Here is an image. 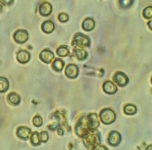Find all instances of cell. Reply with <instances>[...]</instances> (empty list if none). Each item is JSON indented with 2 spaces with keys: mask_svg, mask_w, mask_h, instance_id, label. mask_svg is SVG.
Here are the masks:
<instances>
[{
  "mask_svg": "<svg viewBox=\"0 0 152 150\" xmlns=\"http://www.w3.org/2000/svg\"><path fill=\"white\" fill-rule=\"evenodd\" d=\"M84 143L85 145L89 147H95L100 143V136L97 135V133H92L87 134V136H84Z\"/></svg>",
  "mask_w": 152,
  "mask_h": 150,
  "instance_id": "4",
  "label": "cell"
},
{
  "mask_svg": "<svg viewBox=\"0 0 152 150\" xmlns=\"http://www.w3.org/2000/svg\"><path fill=\"white\" fill-rule=\"evenodd\" d=\"M9 87V83L5 77H0V93L7 92Z\"/></svg>",
  "mask_w": 152,
  "mask_h": 150,
  "instance_id": "21",
  "label": "cell"
},
{
  "mask_svg": "<svg viewBox=\"0 0 152 150\" xmlns=\"http://www.w3.org/2000/svg\"><path fill=\"white\" fill-rule=\"evenodd\" d=\"M152 20H150V21H149V22L148 23V25H149V27L151 30H152Z\"/></svg>",
  "mask_w": 152,
  "mask_h": 150,
  "instance_id": "32",
  "label": "cell"
},
{
  "mask_svg": "<svg viewBox=\"0 0 152 150\" xmlns=\"http://www.w3.org/2000/svg\"><path fill=\"white\" fill-rule=\"evenodd\" d=\"M2 1L5 4L10 5V4H11L13 3V0H2Z\"/></svg>",
  "mask_w": 152,
  "mask_h": 150,
  "instance_id": "30",
  "label": "cell"
},
{
  "mask_svg": "<svg viewBox=\"0 0 152 150\" xmlns=\"http://www.w3.org/2000/svg\"><path fill=\"white\" fill-rule=\"evenodd\" d=\"M152 150V147L151 145L148 146L146 148V150Z\"/></svg>",
  "mask_w": 152,
  "mask_h": 150,
  "instance_id": "33",
  "label": "cell"
},
{
  "mask_svg": "<svg viewBox=\"0 0 152 150\" xmlns=\"http://www.w3.org/2000/svg\"><path fill=\"white\" fill-rule=\"evenodd\" d=\"M74 53L77 59L81 61L86 60L88 57L87 52L84 49H76L74 51Z\"/></svg>",
  "mask_w": 152,
  "mask_h": 150,
  "instance_id": "19",
  "label": "cell"
},
{
  "mask_svg": "<svg viewBox=\"0 0 152 150\" xmlns=\"http://www.w3.org/2000/svg\"><path fill=\"white\" fill-rule=\"evenodd\" d=\"M40 141L42 142L46 143L48 139V133L46 131H42L40 134Z\"/></svg>",
  "mask_w": 152,
  "mask_h": 150,
  "instance_id": "28",
  "label": "cell"
},
{
  "mask_svg": "<svg viewBox=\"0 0 152 150\" xmlns=\"http://www.w3.org/2000/svg\"><path fill=\"white\" fill-rule=\"evenodd\" d=\"M119 5L123 9H128L132 7L134 0H118Z\"/></svg>",
  "mask_w": 152,
  "mask_h": 150,
  "instance_id": "24",
  "label": "cell"
},
{
  "mask_svg": "<svg viewBox=\"0 0 152 150\" xmlns=\"http://www.w3.org/2000/svg\"><path fill=\"white\" fill-rule=\"evenodd\" d=\"M113 80L119 87H124L129 82V79L124 73L118 72L114 75Z\"/></svg>",
  "mask_w": 152,
  "mask_h": 150,
  "instance_id": "5",
  "label": "cell"
},
{
  "mask_svg": "<svg viewBox=\"0 0 152 150\" xmlns=\"http://www.w3.org/2000/svg\"><path fill=\"white\" fill-rule=\"evenodd\" d=\"M56 54L60 57H66L69 54V49L67 46H62L57 49Z\"/></svg>",
  "mask_w": 152,
  "mask_h": 150,
  "instance_id": "22",
  "label": "cell"
},
{
  "mask_svg": "<svg viewBox=\"0 0 152 150\" xmlns=\"http://www.w3.org/2000/svg\"><path fill=\"white\" fill-rule=\"evenodd\" d=\"M124 111L125 114L132 116V115H134L136 113L137 108L133 105L128 104V105H126L125 106Z\"/></svg>",
  "mask_w": 152,
  "mask_h": 150,
  "instance_id": "20",
  "label": "cell"
},
{
  "mask_svg": "<svg viewBox=\"0 0 152 150\" xmlns=\"http://www.w3.org/2000/svg\"><path fill=\"white\" fill-rule=\"evenodd\" d=\"M121 140V136L120 134L115 131H113L110 133L108 138L109 144L113 147L118 146L120 143Z\"/></svg>",
  "mask_w": 152,
  "mask_h": 150,
  "instance_id": "7",
  "label": "cell"
},
{
  "mask_svg": "<svg viewBox=\"0 0 152 150\" xmlns=\"http://www.w3.org/2000/svg\"><path fill=\"white\" fill-rule=\"evenodd\" d=\"M17 58L18 61L20 63L25 64L30 60V55L26 51H21L18 53Z\"/></svg>",
  "mask_w": 152,
  "mask_h": 150,
  "instance_id": "16",
  "label": "cell"
},
{
  "mask_svg": "<svg viewBox=\"0 0 152 150\" xmlns=\"http://www.w3.org/2000/svg\"><path fill=\"white\" fill-rule=\"evenodd\" d=\"M87 124L89 129L95 130L99 126V121L98 120V117L96 114L91 113L87 117Z\"/></svg>",
  "mask_w": 152,
  "mask_h": 150,
  "instance_id": "8",
  "label": "cell"
},
{
  "mask_svg": "<svg viewBox=\"0 0 152 150\" xmlns=\"http://www.w3.org/2000/svg\"><path fill=\"white\" fill-rule=\"evenodd\" d=\"M95 25V21L91 18H87L84 20L82 23V28L86 31H91L94 30Z\"/></svg>",
  "mask_w": 152,
  "mask_h": 150,
  "instance_id": "14",
  "label": "cell"
},
{
  "mask_svg": "<svg viewBox=\"0 0 152 150\" xmlns=\"http://www.w3.org/2000/svg\"><path fill=\"white\" fill-rule=\"evenodd\" d=\"M55 28L54 23L51 20H46L44 22L42 25V31L46 34L51 33Z\"/></svg>",
  "mask_w": 152,
  "mask_h": 150,
  "instance_id": "15",
  "label": "cell"
},
{
  "mask_svg": "<svg viewBox=\"0 0 152 150\" xmlns=\"http://www.w3.org/2000/svg\"><path fill=\"white\" fill-rule=\"evenodd\" d=\"M7 99L12 105H15V106L18 105L21 101V98L20 95L14 92H12L8 95Z\"/></svg>",
  "mask_w": 152,
  "mask_h": 150,
  "instance_id": "17",
  "label": "cell"
},
{
  "mask_svg": "<svg viewBox=\"0 0 152 150\" xmlns=\"http://www.w3.org/2000/svg\"><path fill=\"white\" fill-rule=\"evenodd\" d=\"M93 150H108V149L105 147L104 146H99L97 145L96 146H95V147L93 148Z\"/></svg>",
  "mask_w": 152,
  "mask_h": 150,
  "instance_id": "29",
  "label": "cell"
},
{
  "mask_svg": "<svg viewBox=\"0 0 152 150\" xmlns=\"http://www.w3.org/2000/svg\"><path fill=\"white\" fill-rule=\"evenodd\" d=\"M58 20L61 22H66L69 20V17L67 14L62 13L59 14Z\"/></svg>",
  "mask_w": 152,
  "mask_h": 150,
  "instance_id": "27",
  "label": "cell"
},
{
  "mask_svg": "<svg viewBox=\"0 0 152 150\" xmlns=\"http://www.w3.org/2000/svg\"><path fill=\"white\" fill-rule=\"evenodd\" d=\"M31 143L32 145L37 146L41 144V141L39 136V134L37 132H34L31 136Z\"/></svg>",
  "mask_w": 152,
  "mask_h": 150,
  "instance_id": "23",
  "label": "cell"
},
{
  "mask_svg": "<svg viewBox=\"0 0 152 150\" xmlns=\"http://www.w3.org/2000/svg\"><path fill=\"white\" fill-rule=\"evenodd\" d=\"M28 33L24 30H17L14 34V40L17 43L20 44L25 43L28 41Z\"/></svg>",
  "mask_w": 152,
  "mask_h": 150,
  "instance_id": "6",
  "label": "cell"
},
{
  "mask_svg": "<svg viewBox=\"0 0 152 150\" xmlns=\"http://www.w3.org/2000/svg\"><path fill=\"white\" fill-rule=\"evenodd\" d=\"M64 66V62L61 59H56L54 61H53L52 64V68L56 72H61L62 71Z\"/></svg>",
  "mask_w": 152,
  "mask_h": 150,
  "instance_id": "18",
  "label": "cell"
},
{
  "mask_svg": "<svg viewBox=\"0 0 152 150\" xmlns=\"http://www.w3.org/2000/svg\"><path fill=\"white\" fill-rule=\"evenodd\" d=\"M39 58L42 61L46 64L50 63L54 58V54L50 50L46 49L42 51L39 55Z\"/></svg>",
  "mask_w": 152,
  "mask_h": 150,
  "instance_id": "10",
  "label": "cell"
},
{
  "mask_svg": "<svg viewBox=\"0 0 152 150\" xmlns=\"http://www.w3.org/2000/svg\"><path fill=\"white\" fill-rule=\"evenodd\" d=\"M33 123L35 127L41 126L43 123V119L41 117L39 116H35L33 119Z\"/></svg>",
  "mask_w": 152,
  "mask_h": 150,
  "instance_id": "26",
  "label": "cell"
},
{
  "mask_svg": "<svg viewBox=\"0 0 152 150\" xmlns=\"http://www.w3.org/2000/svg\"><path fill=\"white\" fill-rule=\"evenodd\" d=\"M53 8L51 5L48 2L42 3L39 7V12L42 16L47 17L51 13Z\"/></svg>",
  "mask_w": 152,
  "mask_h": 150,
  "instance_id": "12",
  "label": "cell"
},
{
  "mask_svg": "<svg viewBox=\"0 0 152 150\" xmlns=\"http://www.w3.org/2000/svg\"><path fill=\"white\" fill-rule=\"evenodd\" d=\"M58 133L59 135H62L63 134V131L62 129H61V128H59L58 129Z\"/></svg>",
  "mask_w": 152,
  "mask_h": 150,
  "instance_id": "31",
  "label": "cell"
},
{
  "mask_svg": "<svg viewBox=\"0 0 152 150\" xmlns=\"http://www.w3.org/2000/svg\"><path fill=\"white\" fill-rule=\"evenodd\" d=\"M30 133H31V130L28 127H24V126L20 127L17 130V136L23 140L28 139Z\"/></svg>",
  "mask_w": 152,
  "mask_h": 150,
  "instance_id": "13",
  "label": "cell"
},
{
  "mask_svg": "<svg viewBox=\"0 0 152 150\" xmlns=\"http://www.w3.org/2000/svg\"><path fill=\"white\" fill-rule=\"evenodd\" d=\"M103 89L105 93L113 95L116 92L118 88L113 82L111 81H107L103 85Z\"/></svg>",
  "mask_w": 152,
  "mask_h": 150,
  "instance_id": "11",
  "label": "cell"
},
{
  "mask_svg": "<svg viewBox=\"0 0 152 150\" xmlns=\"http://www.w3.org/2000/svg\"><path fill=\"white\" fill-rule=\"evenodd\" d=\"M89 130L86 117H82L76 124L75 127L76 134L80 137L83 138L88 134Z\"/></svg>",
  "mask_w": 152,
  "mask_h": 150,
  "instance_id": "1",
  "label": "cell"
},
{
  "mask_svg": "<svg viewBox=\"0 0 152 150\" xmlns=\"http://www.w3.org/2000/svg\"><path fill=\"white\" fill-rule=\"evenodd\" d=\"M143 16L146 19H150L152 17V7H146L143 10Z\"/></svg>",
  "mask_w": 152,
  "mask_h": 150,
  "instance_id": "25",
  "label": "cell"
},
{
  "mask_svg": "<svg viewBox=\"0 0 152 150\" xmlns=\"http://www.w3.org/2000/svg\"><path fill=\"white\" fill-rule=\"evenodd\" d=\"M72 45L82 47H89L91 44L90 38L88 36L82 33H77L75 34L74 40L72 42Z\"/></svg>",
  "mask_w": 152,
  "mask_h": 150,
  "instance_id": "3",
  "label": "cell"
},
{
  "mask_svg": "<svg viewBox=\"0 0 152 150\" xmlns=\"http://www.w3.org/2000/svg\"><path fill=\"white\" fill-rule=\"evenodd\" d=\"M78 74L79 69L75 64H69L65 69V75L69 79H75Z\"/></svg>",
  "mask_w": 152,
  "mask_h": 150,
  "instance_id": "9",
  "label": "cell"
},
{
  "mask_svg": "<svg viewBox=\"0 0 152 150\" xmlns=\"http://www.w3.org/2000/svg\"><path fill=\"white\" fill-rule=\"evenodd\" d=\"M100 120L105 125H110L116 119L115 112L111 109H105L100 113Z\"/></svg>",
  "mask_w": 152,
  "mask_h": 150,
  "instance_id": "2",
  "label": "cell"
}]
</instances>
